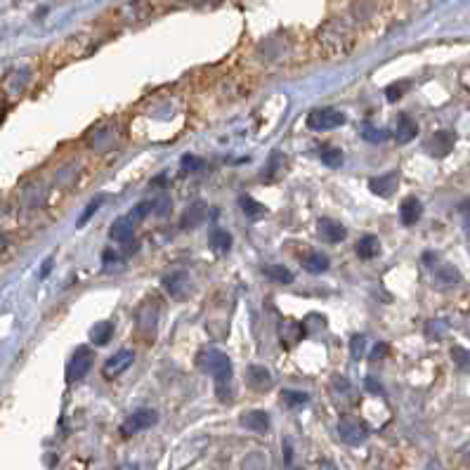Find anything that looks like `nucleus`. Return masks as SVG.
Instances as JSON below:
<instances>
[{"instance_id": "72a5a7b5", "label": "nucleus", "mask_w": 470, "mask_h": 470, "mask_svg": "<svg viewBox=\"0 0 470 470\" xmlns=\"http://www.w3.org/2000/svg\"><path fill=\"white\" fill-rule=\"evenodd\" d=\"M154 213L156 216H166V213H170V198H159V201H154Z\"/></svg>"}, {"instance_id": "9b49d317", "label": "nucleus", "mask_w": 470, "mask_h": 470, "mask_svg": "<svg viewBox=\"0 0 470 470\" xmlns=\"http://www.w3.org/2000/svg\"><path fill=\"white\" fill-rule=\"evenodd\" d=\"M300 265L302 270H307L310 274H324L328 267H331V263H328V258L319 250H305V253H300Z\"/></svg>"}, {"instance_id": "4468645a", "label": "nucleus", "mask_w": 470, "mask_h": 470, "mask_svg": "<svg viewBox=\"0 0 470 470\" xmlns=\"http://www.w3.org/2000/svg\"><path fill=\"white\" fill-rule=\"evenodd\" d=\"M206 213H208V206L203 201H194L192 206H187L180 222L182 229H196L198 224H203V220H206Z\"/></svg>"}, {"instance_id": "a211bd4d", "label": "nucleus", "mask_w": 470, "mask_h": 470, "mask_svg": "<svg viewBox=\"0 0 470 470\" xmlns=\"http://www.w3.org/2000/svg\"><path fill=\"white\" fill-rule=\"evenodd\" d=\"M246 374H248L246 380H248L250 388H255V390L272 388V376H270L267 369H263V367H258V364H253V367H248Z\"/></svg>"}, {"instance_id": "c9c22d12", "label": "nucleus", "mask_w": 470, "mask_h": 470, "mask_svg": "<svg viewBox=\"0 0 470 470\" xmlns=\"http://www.w3.org/2000/svg\"><path fill=\"white\" fill-rule=\"evenodd\" d=\"M364 383H367V390H371V393H378V395H383V385H380L378 380H374L371 376H369V378L364 380Z\"/></svg>"}, {"instance_id": "423d86ee", "label": "nucleus", "mask_w": 470, "mask_h": 470, "mask_svg": "<svg viewBox=\"0 0 470 470\" xmlns=\"http://www.w3.org/2000/svg\"><path fill=\"white\" fill-rule=\"evenodd\" d=\"M454 142H456L454 130H437V133L426 142V149H428V154L435 156V159H445L449 151L454 149Z\"/></svg>"}, {"instance_id": "cd10ccee", "label": "nucleus", "mask_w": 470, "mask_h": 470, "mask_svg": "<svg viewBox=\"0 0 470 470\" xmlns=\"http://www.w3.org/2000/svg\"><path fill=\"white\" fill-rule=\"evenodd\" d=\"M452 359L461 371H470V350L466 348H452Z\"/></svg>"}, {"instance_id": "9d476101", "label": "nucleus", "mask_w": 470, "mask_h": 470, "mask_svg": "<svg viewBox=\"0 0 470 470\" xmlns=\"http://www.w3.org/2000/svg\"><path fill=\"white\" fill-rule=\"evenodd\" d=\"M397 182H400V175L393 170V173H385V175H378V177H374V180H369V190H371L376 196L388 198L395 194Z\"/></svg>"}, {"instance_id": "0eeeda50", "label": "nucleus", "mask_w": 470, "mask_h": 470, "mask_svg": "<svg viewBox=\"0 0 470 470\" xmlns=\"http://www.w3.org/2000/svg\"><path fill=\"white\" fill-rule=\"evenodd\" d=\"M135 362V354L133 350H118L114 357L107 359V364H104L102 374L107 376V378H116V376H121L125 369H130V364Z\"/></svg>"}, {"instance_id": "393cba45", "label": "nucleus", "mask_w": 470, "mask_h": 470, "mask_svg": "<svg viewBox=\"0 0 470 470\" xmlns=\"http://www.w3.org/2000/svg\"><path fill=\"white\" fill-rule=\"evenodd\" d=\"M104 201H107V194H97L95 198H92V201L86 206V211L81 213V218H78V227H86V222L90 220L92 216H95V213L99 211V206H102Z\"/></svg>"}, {"instance_id": "1a4fd4ad", "label": "nucleus", "mask_w": 470, "mask_h": 470, "mask_svg": "<svg viewBox=\"0 0 470 470\" xmlns=\"http://www.w3.org/2000/svg\"><path fill=\"white\" fill-rule=\"evenodd\" d=\"M317 229H319V237L326 244H341V241H345V237H348L345 224H341L338 220H331V218H322Z\"/></svg>"}, {"instance_id": "e433bc0d", "label": "nucleus", "mask_w": 470, "mask_h": 470, "mask_svg": "<svg viewBox=\"0 0 470 470\" xmlns=\"http://www.w3.org/2000/svg\"><path fill=\"white\" fill-rule=\"evenodd\" d=\"M50 265H52V258H48V260H45V265H43V272H40V274H48L50 272Z\"/></svg>"}, {"instance_id": "20e7f679", "label": "nucleus", "mask_w": 470, "mask_h": 470, "mask_svg": "<svg viewBox=\"0 0 470 470\" xmlns=\"http://www.w3.org/2000/svg\"><path fill=\"white\" fill-rule=\"evenodd\" d=\"M92 359H95V354H92L90 348H86V345L76 348L74 357H71L69 367H66V378L81 380L83 376H88V371L92 369Z\"/></svg>"}, {"instance_id": "4c0bfd02", "label": "nucleus", "mask_w": 470, "mask_h": 470, "mask_svg": "<svg viewBox=\"0 0 470 470\" xmlns=\"http://www.w3.org/2000/svg\"><path fill=\"white\" fill-rule=\"evenodd\" d=\"M463 213L470 218V198H468V201H463Z\"/></svg>"}, {"instance_id": "f03ea898", "label": "nucleus", "mask_w": 470, "mask_h": 470, "mask_svg": "<svg viewBox=\"0 0 470 470\" xmlns=\"http://www.w3.org/2000/svg\"><path fill=\"white\" fill-rule=\"evenodd\" d=\"M307 128L315 130V133H322V130H333L338 125H345V114L338 112L333 107H324V109H315V112L307 114Z\"/></svg>"}, {"instance_id": "b1692460", "label": "nucleus", "mask_w": 470, "mask_h": 470, "mask_svg": "<svg viewBox=\"0 0 470 470\" xmlns=\"http://www.w3.org/2000/svg\"><path fill=\"white\" fill-rule=\"evenodd\" d=\"M319 159H322V164L326 166V168H341L345 156H343V151L338 147H324Z\"/></svg>"}, {"instance_id": "a878e982", "label": "nucleus", "mask_w": 470, "mask_h": 470, "mask_svg": "<svg viewBox=\"0 0 470 470\" xmlns=\"http://www.w3.org/2000/svg\"><path fill=\"white\" fill-rule=\"evenodd\" d=\"M359 133H362V138L367 140V142H383L385 138H388V133H385V130H380V128H376L374 123H369V121H364L362 123V130H359Z\"/></svg>"}, {"instance_id": "f257e3e1", "label": "nucleus", "mask_w": 470, "mask_h": 470, "mask_svg": "<svg viewBox=\"0 0 470 470\" xmlns=\"http://www.w3.org/2000/svg\"><path fill=\"white\" fill-rule=\"evenodd\" d=\"M198 369H203L206 374L213 376L216 380V390L220 400H232V362L222 350H206V352L198 354Z\"/></svg>"}, {"instance_id": "c85d7f7f", "label": "nucleus", "mask_w": 470, "mask_h": 470, "mask_svg": "<svg viewBox=\"0 0 470 470\" xmlns=\"http://www.w3.org/2000/svg\"><path fill=\"white\" fill-rule=\"evenodd\" d=\"M149 213H154V201H142V203H138V206L130 211V220L133 222H138V220H144V218L149 216Z\"/></svg>"}, {"instance_id": "4be33fe9", "label": "nucleus", "mask_w": 470, "mask_h": 470, "mask_svg": "<svg viewBox=\"0 0 470 470\" xmlns=\"http://www.w3.org/2000/svg\"><path fill=\"white\" fill-rule=\"evenodd\" d=\"M263 274L276 281V284H291L293 281V272L289 267H281V265H267V267H263Z\"/></svg>"}, {"instance_id": "2eb2a0df", "label": "nucleus", "mask_w": 470, "mask_h": 470, "mask_svg": "<svg viewBox=\"0 0 470 470\" xmlns=\"http://www.w3.org/2000/svg\"><path fill=\"white\" fill-rule=\"evenodd\" d=\"M208 244H211L213 253L224 255L232 250V234L224 232L222 227H211V232H208Z\"/></svg>"}, {"instance_id": "c756f323", "label": "nucleus", "mask_w": 470, "mask_h": 470, "mask_svg": "<svg viewBox=\"0 0 470 470\" xmlns=\"http://www.w3.org/2000/svg\"><path fill=\"white\" fill-rule=\"evenodd\" d=\"M203 166H206V164H203V159H198V156H194V154L182 156V168L190 170V173H196V170H201Z\"/></svg>"}, {"instance_id": "7c9ffc66", "label": "nucleus", "mask_w": 470, "mask_h": 470, "mask_svg": "<svg viewBox=\"0 0 470 470\" xmlns=\"http://www.w3.org/2000/svg\"><path fill=\"white\" fill-rule=\"evenodd\" d=\"M409 88V81H402V83H395V86H390L388 90H385V97L390 99V102H395V99H400L404 95V90Z\"/></svg>"}, {"instance_id": "6e6552de", "label": "nucleus", "mask_w": 470, "mask_h": 470, "mask_svg": "<svg viewBox=\"0 0 470 470\" xmlns=\"http://www.w3.org/2000/svg\"><path fill=\"white\" fill-rule=\"evenodd\" d=\"M133 232H135V222L130 220L128 216H123L112 224V229H109V239L116 241V244H123L125 250H133L130 248V244H133Z\"/></svg>"}, {"instance_id": "2f4dec72", "label": "nucleus", "mask_w": 470, "mask_h": 470, "mask_svg": "<svg viewBox=\"0 0 470 470\" xmlns=\"http://www.w3.org/2000/svg\"><path fill=\"white\" fill-rule=\"evenodd\" d=\"M364 345H367L364 336H352V341H350V354H352V359L362 357V354H364Z\"/></svg>"}, {"instance_id": "ddd939ff", "label": "nucleus", "mask_w": 470, "mask_h": 470, "mask_svg": "<svg viewBox=\"0 0 470 470\" xmlns=\"http://www.w3.org/2000/svg\"><path fill=\"white\" fill-rule=\"evenodd\" d=\"M421 216H423V206H421L419 198L409 196V198H404V201H402V206H400V220H402V224L411 227V224H416V222L421 220Z\"/></svg>"}, {"instance_id": "6ab92c4d", "label": "nucleus", "mask_w": 470, "mask_h": 470, "mask_svg": "<svg viewBox=\"0 0 470 470\" xmlns=\"http://www.w3.org/2000/svg\"><path fill=\"white\" fill-rule=\"evenodd\" d=\"M458 281H461V272H458L454 265H442L435 274L437 289H452V286H456Z\"/></svg>"}, {"instance_id": "bb28decb", "label": "nucleus", "mask_w": 470, "mask_h": 470, "mask_svg": "<svg viewBox=\"0 0 470 470\" xmlns=\"http://www.w3.org/2000/svg\"><path fill=\"white\" fill-rule=\"evenodd\" d=\"M281 400H284L291 409H298V406L307 404V400H310V397H307L305 393H298V390H284V393H281Z\"/></svg>"}, {"instance_id": "dca6fc26", "label": "nucleus", "mask_w": 470, "mask_h": 470, "mask_svg": "<svg viewBox=\"0 0 470 470\" xmlns=\"http://www.w3.org/2000/svg\"><path fill=\"white\" fill-rule=\"evenodd\" d=\"M241 426L250 432H267L270 430V416L267 411H248V414L241 416Z\"/></svg>"}, {"instance_id": "412c9836", "label": "nucleus", "mask_w": 470, "mask_h": 470, "mask_svg": "<svg viewBox=\"0 0 470 470\" xmlns=\"http://www.w3.org/2000/svg\"><path fill=\"white\" fill-rule=\"evenodd\" d=\"M112 333H114L112 322H97L95 326L90 328V338L95 345H107V343L112 341Z\"/></svg>"}, {"instance_id": "473e14b6", "label": "nucleus", "mask_w": 470, "mask_h": 470, "mask_svg": "<svg viewBox=\"0 0 470 470\" xmlns=\"http://www.w3.org/2000/svg\"><path fill=\"white\" fill-rule=\"evenodd\" d=\"M102 260H104V272H112V270L116 267V263H121V258H118L114 250H104Z\"/></svg>"}, {"instance_id": "f3484780", "label": "nucleus", "mask_w": 470, "mask_h": 470, "mask_svg": "<svg viewBox=\"0 0 470 470\" xmlns=\"http://www.w3.org/2000/svg\"><path fill=\"white\" fill-rule=\"evenodd\" d=\"M187 284H190V276H187V272H182V270H177V272H170L164 276V286L166 291H168L173 298H182L187 291Z\"/></svg>"}, {"instance_id": "5701e85b", "label": "nucleus", "mask_w": 470, "mask_h": 470, "mask_svg": "<svg viewBox=\"0 0 470 470\" xmlns=\"http://www.w3.org/2000/svg\"><path fill=\"white\" fill-rule=\"evenodd\" d=\"M239 203H241V211H244V216H248L250 220H255V218L265 216V206H263V203H260V201H255L253 196L244 194L241 198H239Z\"/></svg>"}, {"instance_id": "f8f14e48", "label": "nucleus", "mask_w": 470, "mask_h": 470, "mask_svg": "<svg viewBox=\"0 0 470 470\" xmlns=\"http://www.w3.org/2000/svg\"><path fill=\"white\" fill-rule=\"evenodd\" d=\"M419 135V125H416L414 118L409 114H400L397 116V128H395V140L400 144H409L411 140Z\"/></svg>"}, {"instance_id": "aec40b11", "label": "nucleus", "mask_w": 470, "mask_h": 470, "mask_svg": "<svg viewBox=\"0 0 470 470\" xmlns=\"http://www.w3.org/2000/svg\"><path fill=\"white\" fill-rule=\"evenodd\" d=\"M378 253H380V241L374 237V234H364V237L357 241V255L362 260H371Z\"/></svg>"}, {"instance_id": "39448f33", "label": "nucleus", "mask_w": 470, "mask_h": 470, "mask_svg": "<svg viewBox=\"0 0 470 470\" xmlns=\"http://www.w3.org/2000/svg\"><path fill=\"white\" fill-rule=\"evenodd\" d=\"M338 435H341V440L345 442V445L359 447V445H364V442H367L369 432L357 419H343L341 423H338Z\"/></svg>"}, {"instance_id": "7ed1b4c3", "label": "nucleus", "mask_w": 470, "mask_h": 470, "mask_svg": "<svg viewBox=\"0 0 470 470\" xmlns=\"http://www.w3.org/2000/svg\"><path fill=\"white\" fill-rule=\"evenodd\" d=\"M156 421H159V414L154 409H138L123 421L121 432L123 435H135V432H142L147 428L156 426Z\"/></svg>"}, {"instance_id": "f704fd0d", "label": "nucleus", "mask_w": 470, "mask_h": 470, "mask_svg": "<svg viewBox=\"0 0 470 470\" xmlns=\"http://www.w3.org/2000/svg\"><path fill=\"white\" fill-rule=\"evenodd\" d=\"M388 352H390V348L385 345V343H378V345L371 350V359H383V357H388Z\"/></svg>"}]
</instances>
